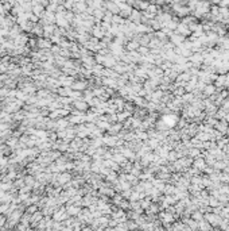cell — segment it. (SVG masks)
Wrapping results in <instances>:
<instances>
[{
  "instance_id": "1",
  "label": "cell",
  "mask_w": 229,
  "mask_h": 231,
  "mask_svg": "<svg viewBox=\"0 0 229 231\" xmlns=\"http://www.w3.org/2000/svg\"><path fill=\"white\" fill-rule=\"evenodd\" d=\"M65 7H66V8H73V0H68V2L65 3Z\"/></svg>"
}]
</instances>
